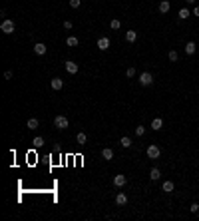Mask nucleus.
Segmentation results:
<instances>
[{
  "label": "nucleus",
  "instance_id": "nucleus-2",
  "mask_svg": "<svg viewBox=\"0 0 199 221\" xmlns=\"http://www.w3.org/2000/svg\"><path fill=\"white\" fill-rule=\"evenodd\" d=\"M54 126L58 128V130H66L68 126H70V122H68L66 116H56L54 118Z\"/></svg>",
  "mask_w": 199,
  "mask_h": 221
},
{
  "label": "nucleus",
  "instance_id": "nucleus-29",
  "mask_svg": "<svg viewBox=\"0 0 199 221\" xmlns=\"http://www.w3.org/2000/svg\"><path fill=\"white\" fill-rule=\"evenodd\" d=\"M189 209H191V213H197V211H199V203H191Z\"/></svg>",
  "mask_w": 199,
  "mask_h": 221
},
{
  "label": "nucleus",
  "instance_id": "nucleus-17",
  "mask_svg": "<svg viewBox=\"0 0 199 221\" xmlns=\"http://www.w3.org/2000/svg\"><path fill=\"white\" fill-rule=\"evenodd\" d=\"M135 38H137V32H135V30H128V32H125V40H128V42H135Z\"/></svg>",
  "mask_w": 199,
  "mask_h": 221
},
{
  "label": "nucleus",
  "instance_id": "nucleus-31",
  "mask_svg": "<svg viewBox=\"0 0 199 221\" xmlns=\"http://www.w3.org/2000/svg\"><path fill=\"white\" fill-rule=\"evenodd\" d=\"M4 78H6V80H10V78H12V72H10V70H6V72H4Z\"/></svg>",
  "mask_w": 199,
  "mask_h": 221
},
{
  "label": "nucleus",
  "instance_id": "nucleus-7",
  "mask_svg": "<svg viewBox=\"0 0 199 221\" xmlns=\"http://www.w3.org/2000/svg\"><path fill=\"white\" fill-rule=\"evenodd\" d=\"M64 68H66L68 74H78V64L76 62H72V60H68L66 64H64Z\"/></svg>",
  "mask_w": 199,
  "mask_h": 221
},
{
  "label": "nucleus",
  "instance_id": "nucleus-10",
  "mask_svg": "<svg viewBox=\"0 0 199 221\" xmlns=\"http://www.w3.org/2000/svg\"><path fill=\"white\" fill-rule=\"evenodd\" d=\"M34 52L38 56H44L46 52H48V48H46V44H42V42H38V44H34Z\"/></svg>",
  "mask_w": 199,
  "mask_h": 221
},
{
  "label": "nucleus",
  "instance_id": "nucleus-23",
  "mask_svg": "<svg viewBox=\"0 0 199 221\" xmlns=\"http://www.w3.org/2000/svg\"><path fill=\"white\" fill-rule=\"evenodd\" d=\"M189 16H191V12H189L187 8H181V10H179V18H181V20H185Z\"/></svg>",
  "mask_w": 199,
  "mask_h": 221
},
{
  "label": "nucleus",
  "instance_id": "nucleus-11",
  "mask_svg": "<svg viewBox=\"0 0 199 221\" xmlns=\"http://www.w3.org/2000/svg\"><path fill=\"white\" fill-rule=\"evenodd\" d=\"M159 177H161V171H159L157 167H151V169H149V179H151V181H157Z\"/></svg>",
  "mask_w": 199,
  "mask_h": 221
},
{
  "label": "nucleus",
  "instance_id": "nucleus-3",
  "mask_svg": "<svg viewBox=\"0 0 199 221\" xmlns=\"http://www.w3.org/2000/svg\"><path fill=\"white\" fill-rule=\"evenodd\" d=\"M139 84H142V86H151V84H153V76H151L149 72H142V74H139Z\"/></svg>",
  "mask_w": 199,
  "mask_h": 221
},
{
  "label": "nucleus",
  "instance_id": "nucleus-22",
  "mask_svg": "<svg viewBox=\"0 0 199 221\" xmlns=\"http://www.w3.org/2000/svg\"><path fill=\"white\" fill-rule=\"evenodd\" d=\"M34 147H42V145H44V138H40V135H36V138H34Z\"/></svg>",
  "mask_w": 199,
  "mask_h": 221
},
{
  "label": "nucleus",
  "instance_id": "nucleus-15",
  "mask_svg": "<svg viewBox=\"0 0 199 221\" xmlns=\"http://www.w3.org/2000/svg\"><path fill=\"white\" fill-rule=\"evenodd\" d=\"M116 203H118V205H125V203H128V195H125V193H118V195H116Z\"/></svg>",
  "mask_w": 199,
  "mask_h": 221
},
{
  "label": "nucleus",
  "instance_id": "nucleus-24",
  "mask_svg": "<svg viewBox=\"0 0 199 221\" xmlns=\"http://www.w3.org/2000/svg\"><path fill=\"white\" fill-rule=\"evenodd\" d=\"M167 58H169V62H177V58H179V54H177L175 50H169V54H167Z\"/></svg>",
  "mask_w": 199,
  "mask_h": 221
},
{
  "label": "nucleus",
  "instance_id": "nucleus-6",
  "mask_svg": "<svg viewBox=\"0 0 199 221\" xmlns=\"http://www.w3.org/2000/svg\"><path fill=\"white\" fill-rule=\"evenodd\" d=\"M125 183H128V177L123 175V173H120V175L114 177V185H116V187H123Z\"/></svg>",
  "mask_w": 199,
  "mask_h": 221
},
{
  "label": "nucleus",
  "instance_id": "nucleus-20",
  "mask_svg": "<svg viewBox=\"0 0 199 221\" xmlns=\"http://www.w3.org/2000/svg\"><path fill=\"white\" fill-rule=\"evenodd\" d=\"M26 126H28V130H36V128L40 126V122H38L36 118H30V120H28V123H26Z\"/></svg>",
  "mask_w": 199,
  "mask_h": 221
},
{
  "label": "nucleus",
  "instance_id": "nucleus-14",
  "mask_svg": "<svg viewBox=\"0 0 199 221\" xmlns=\"http://www.w3.org/2000/svg\"><path fill=\"white\" fill-rule=\"evenodd\" d=\"M195 50H197V46H195V42H187L185 44V54H195Z\"/></svg>",
  "mask_w": 199,
  "mask_h": 221
},
{
  "label": "nucleus",
  "instance_id": "nucleus-18",
  "mask_svg": "<svg viewBox=\"0 0 199 221\" xmlns=\"http://www.w3.org/2000/svg\"><path fill=\"white\" fill-rule=\"evenodd\" d=\"M66 44L70 46V48H74V46H78V44H80V40H78L76 36H68V38H66Z\"/></svg>",
  "mask_w": 199,
  "mask_h": 221
},
{
  "label": "nucleus",
  "instance_id": "nucleus-8",
  "mask_svg": "<svg viewBox=\"0 0 199 221\" xmlns=\"http://www.w3.org/2000/svg\"><path fill=\"white\" fill-rule=\"evenodd\" d=\"M50 86H52V90H62L64 88V80L62 78H52L50 80Z\"/></svg>",
  "mask_w": 199,
  "mask_h": 221
},
{
  "label": "nucleus",
  "instance_id": "nucleus-28",
  "mask_svg": "<svg viewBox=\"0 0 199 221\" xmlns=\"http://www.w3.org/2000/svg\"><path fill=\"white\" fill-rule=\"evenodd\" d=\"M125 76H128V78H133V76H135V68H128Z\"/></svg>",
  "mask_w": 199,
  "mask_h": 221
},
{
  "label": "nucleus",
  "instance_id": "nucleus-5",
  "mask_svg": "<svg viewBox=\"0 0 199 221\" xmlns=\"http://www.w3.org/2000/svg\"><path fill=\"white\" fill-rule=\"evenodd\" d=\"M110 48V38L108 36H102V38H98V50H108Z\"/></svg>",
  "mask_w": 199,
  "mask_h": 221
},
{
  "label": "nucleus",
  "instance_id": "nucleus-25",
  "mask_svg": "<svg viewBox=\"0 0 199 221\" xmlns=\"http://www.w3.org/2000/svg\"><path fill=\"white\" fill-rule=\"evenodd\" d=\"M144 133H145V128H144V126H142V123H139V126L135 128V135H137V138H142Z\"/></svg>",
  "mask_w": 199,
  "mask_h": 221
},
{
  "label": "nucleus",
  "instance_id": "nucleus-27",
  "mask_svg": "<svg viewBox=\"0 0 199 221\" xmlns=\"http://www.w3.org/2000/svg\"><path fill=\"white\" fill-rule=\"evenodd\" d=\"M110 26H111V30H118V28H120V20H111Z\"/></svg>",
  "mask_w": 199,
  "mask_h": 221
},
{
  "label": "nucleus",
  "instance_id": "nucleus-30",
  "mask_svg": "<svg viewBox=\"0 0 199 221\" xmlns=\"http://www.w3.org/2000/svg\"><path fill=\"white\" fill-rule=\"evenodd\" d=\"M64 28H66V30H72V22L66 20V22H64Z\"/></svg>",
  "mask_w": 199,
  "mask_h": 221
},
{
  "label": "nucleus",
  "instance_id": "nucleus-13",
  "mask_svg": "<svg viewBox=\"0 0 199 221\" xmlns=\"http://www.w3.org/2000/svg\"><path fill=\"white\" fill-rule=\"evenodd\" d=\"M169 8H171V4H169L167 0H161V2H159V12H161V14L169 12Z\"/></svg>",
  "mask_w": 199,
  "mask_h": 221
},
{
  "label": "nucleus",
  "instance_id": "nucleus-33",
  "mask_svg": "<svg viewBox=\"0 0 199 221\" xmlns=\"http://www.w3.org/2000/svg\"><path fill=\"white\" fill-rule=\"evenodd\" d=\"M187 4H195V0H187Z\"/></svg>",
  "mask_w": 199,
  "mask_h": 221
},
{
  "label": "nucleus",
  "instance_id": "nucleus-32",
  "mask_svg": "<svg viewBox=\"0 0 199 221\" xmlns=\"http://www.w3.org/2000/svg\"><path fill=\"white\" fill-rule=\"evenodd\" d=\"M193 14H195V16H199V6H195V8H193Z\"/></svg>",
  "mask_w": 199,
  "mask_h": 221
},
{
  "label": "nucleus",
  "instance_id": "nucleus-26",
  "mask_svg": "<svg viewBox=\"0 0 199 221\" xmlns=\"http://www.w3.org/2000/svg\"><path fill=\"white\" fill-rule=\"evenodd\" d=\"M80 4H82V0H70V6L72 8H80Z\"/></svg>",
  "mask_w": 199,
  "mask_h": 221
},
{
  "label": "nucleus",
  "instance_id": "nucleus-12",
  "mask_svg": "<svg viewBox=\"0 0 199 221\" xmlns=\"http://www.w3.org/2000/svg\"><path fill=\"white\" fill-rule=\"evenodd\" d=\"M102 157H104V159H108V161H110V159H114V149L104 147V149H102Z\"/></svg>",
  "mask_w": 199,
  "mask_h": 221
},
{
  "label": "nucleus",
  "instance_id": "nucleus-21",
  "mask_svg": "<svg viewBox=\"0 0 199 221\" xmlns=\"http://www.w3.org/2000/svg\"><path fill=\"white\" fill-rule=\"evenodd\" d=\"M120 144H122V147H132V140L128 135H123L122 140H120Z\"/></svg>",
  "mask_w": 199,
  "mask_h": 221
},
{
  "label": "nucleus",
  "instance_id": "nucleus-1",
  "mask_svg": "<svg viewBox=\"0 0 199 221\" xmlns=\"http://www.w3.org/2000/svg\"><path fill=\"white\" fill-rule=\"evenodd\" d=\"M0 30H2L4 34H14L16 26H14V22H12L10 18H4V20H2V24H0Z\"/></svg>",
  "mask_w": 199,
  "mask_h": 221
},
{
  "label": "nucleus",
  "instance_id": "nucleus-16",
  "mask_svg": "<svg viewBox=\"0 0 199 221\" xmlns=\"http://www.w3.org/2000/svg\"><path fill=\"white\" fill-rule=\"evenodd\" d=\"M161 189H163L165 193H171V191L175 189V185H173V181H163V185H161Z\"/></svg>",
  "mask_w": 199,
  "mask_h": 221
},
{
  "label": "nucleus",
  "instance_id": "nucleus-9",
  "mask_svg": "<svg viewBox=\"0 0 199 221\" xmlns=\"http://www.w3.org/2000/svg\"><path fill=\"white\" fill-rule=\"evenodd\" d=\"M161 128H163V120H161V118H153V120H151V130H153V132H159Z\"/></svg>",
  "mask_w": 199,
  "mask_h": 221
},
{
  "label": "nucleus",
  "instance_id": "nucleus-4",
  "mask_svg": "<svg viewBox=\"0 0 199 221\" xmlns=\"http://www.w3.org/2000/svg\"><path fill=\"white\" fill-rule=\"evenodd\" d=\"M159 155H161V149H159L155 144H151L149 147H147V157H149V159H157Z\"/></svg>",
  "mask_w": 199,
  "mask_h": 221
},
{
  "label": "nucleus",
  "instance_id": "nucleus-19",
  "mask_svg": "<svg viewBox=\"0 0 199 221\" xmlns=\"http://www.w3.org/2000/svg\"><path fill=\"white\" fill-rule=\"evenodd\" d=\"M76 140H78V144H80V145H86V142H88V135H86L84 132H80V133L76 135Z\"/></svg>",
  "mask_w": 199,
  "mask_h": 221
}]
</instances>
